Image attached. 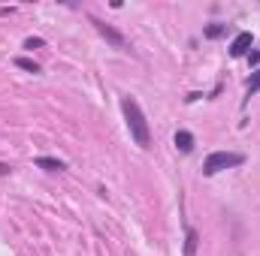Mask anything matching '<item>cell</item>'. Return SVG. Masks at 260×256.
<instances>
[{
	"label": "cell",
	"mask_w": 260,
	"mask_h": 256,
	"mask_svg": "<svg viewBox=\"0 0 260 256\" xmlns=\"http://www.w3.org/2000/svg\"><path fill=\"white\" fill-rule=\"evenodd\" d=\"M257 91H260V69L248 78V84H245V94H248V97H251V94H257Z\"/></svg>",
	"instance_id": "9c48e42d"
},
{
	"label": "cell",
	"mask_w": 260,
	"mask_h": 256,
	"mask_svg": "<svg viewBox=\"0 0 260 256\" xmlns=\"http://www.w3.org/2000/svg\"><path fill=\"white\" fill-rule=\"evenodd\" d=\"M221 33H224V27H221V24H212V27H206V36H212V39H215V36H221Z\"/></svg>",
	"instance_id": "8fae6325"
},
{
	"label": "cell",
	"mask_w": 260,
	"mask_h": 256,
	"mask_svg": "<svg viewBox=\"0 0 260 256\" xmlns=\"http://www.w3.org/2000/svg\"><path fill=\"white\" fill-rule=\"evenodd\" d=\"M121 112H124V121H127V130H130V136H133V142L139 148H148L151 145V130H148V121H145L139 103L133 97H124L121 100Z\"/></svg>",
	"instance_id": "6da1fadb"
},
{
	"label": "cell",
	"mask_w": 260,
	"mask_h": 256,
	"mask_svg": "<svg viewBox=\"0 0 260 256\" xmlns=\"http://www.w3.org/2000/svg\"><path fill=\"white\" fill-rule=\"evenodd\" d=\"M15 66H21V69H27V72H40V64L30 61V58H15Z\"/></svg>",
	"instance_id": "ba28073f"
},
{
	"label": "cell",
	"mask_w": 260,
	"mask_h": 256,
	"mask_svg": "<svg viewBox=\"0 0 260 256\" xmlns=\"http://www.w3.org/2000/svg\"><path fill=\"white\" fill-rule=\"evenodd\" d=\"M176 148H179V151H185V154H188V151H194V136H191L188 130H179V133H176Z\"/></svg>",
	"instance_id": "5b68a950"
},
{
	"label": "cell",
	"mask_w": 260,
	"mask_h": 256,
	"mask_svg": "<svg viewBox=\"0 0 260 256\" xmlns=\"http://www.w3.org/2000/svg\"><path fill=\"white\" fill-rule=\"evenodd\" d=\"M248 58H251V64H260V52H251Z\"/></svg>",
	"instance_id": "7c38bea8"
},
{
	"label": "cell",
	"mask_w": 260,
	"mask_h": 256,
	"mask_svg": "<svg viewBox=\"0 0 260 256\" xmlns=\"http://www.w3.org/2000/svg\"><path fill=\"white\" fill-rule=\"evenodd\" d=\"M197 244H200L197 229H188V232H185V256H197Z\"/></svg>",
	"instance_id": "8992f818"
},
{
	"label": "cell",
	"mask_w": 260,
	"mask_h": 256,
	"mask_svg": "<svg viewBox=\"0 0 260 256\" xmlns=\"http://www.w3.org/2000/svg\"><path fill=\"white\" fill-rule=\"evenodd\" d=\"M242 154H233V151H215V154H209L206 157V163H203V175H215V172H221V169H233V166H242Z\"/></svg>",
	"instance_id": "7a4b0ae2"
},
{
	"label": "cell",
	"mask_w": 260,
	"mask_h": 256,
	"mask_svg": "<svg viewBox=\"0 0 260 256\" xmlns=\"http://www.w3.org/2000/svg\"><path fill=\"white\" fill-rule=\"evenodd\" d=\"M251 33L248 30H242V33H236V39H233V46H230V55L233 58H242V55H248V49H251Z\"/></svg>",
	"instance_id": "277c9868"
},
{
	"label": "cell",
	"mask_w": 260,
	"mask_h": 256,
	"mask_svg": "<svg viewBox=\"0 0 260 256\" xmlns=\"http://www.w3.org/2000/svg\"><path fill=\"white\" fill-rule=\"evenodd\" d=\"M37 166H40V169H49V172H61V169H64V163L55 160V157H37Z\"/></svg>",
	"instance_id": "52a82bcc"
},
{
	"label": "cell",
	"mask_w": 260,
	"mask_h": 256,
	"mask_svg": "<svg viewBox=\"0 0 260 256\" xmlns=\"http://www.w3.org/2000/svg\"><path fill=\"white\" fill-rule=\"evenodd\" d=\"M91 24L97 27V33H100V36H103L106 42H112V46H115V49H121V52H130L127 39H124V36H121V33L115 30V27H109V24H103L100 18H91Z\"/></svg>",
	"instance_id": "3957f363"
},
{
	"label": "cell",
	"mask_w": 260,
	"mask_h": 256,
	"mask_svg": "<svg viewBox=\"0 0 260 256\" xmlns=\"http://www.w3.org/2000/svg\"><path fill=\"white\" fill-rule=\"evenodd\" d=\"M43 46H46V42H43L40 36H27V39H24V49H30V52H34V49H43Z\"/></svg>",
	"instance_id": "30bf717a"
},
{
	"label": "cell",
	"mask_w": 260,
	"mask_h": 256,
	"mask_svg": "<svg viewBox=\"0 0 260 256\" xmlns=\"http://www.w3.org/2000/svg\"><path fill=\"white\" fill-rule=\"evenodd\" d=\"M6 172H9V166H6V163H0V175H6Z\"/></svg>",
	"instance_id": "4fadbf2b"
}]
</instances>
